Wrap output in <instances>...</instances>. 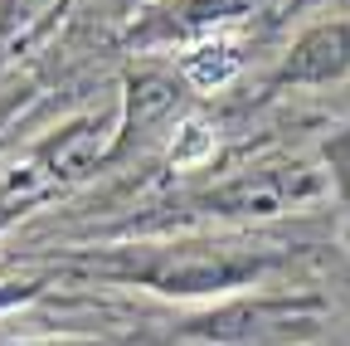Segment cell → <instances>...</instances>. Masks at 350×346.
<instances>
[{"mask_svg":"<svg viewBox=\"0 0 350 346\" xmlns=\"http://www.w3.org/2000/svg\"><path fill=\"white\" fill-rule=\"evenodd\" d=\"M331 190V176L312 166H262V171H243L229 186H219L209 195L214 214H248V220H262V214H282L292 205H306Z\"/></svg>","mask_w":350,"mask_h":346,"instance_id":"obj_1","label":"cell"},{"mask_svg":"<svg viewBox=\"0 0 350 346\" xmlns=\"http://www.w3.org/2000/svg\"><path fill=\"white\" fill-rule=\"evenodd\" d=\"M345 73H350V20L312 25L282 59V83H301V88L336 83Z\"/></svg>","mask_w":350,"mask_h":346,"instance_id":"obj_3","label":"cell"},{"mask_svg":"<svg viewBox=\"0 0 350 346\" xmlns=\"http://www.w3.org/2000/svg\"><path fill=\"white\" fill-rule=\"evenodd\" d=\"M262 264L229 249H175L165 258H156L151 269H142V278L161 293H219V288H239L258 273Z\"/></svg>","mask_w":350,"mask_h":346,"instance_id":"obj_2","label":"cell"},{"mask_svg":"<svg viewBox=\"0 0 350 346\" xmlns=\"http://www.w3.org/2000/svg\"><path fill=\"white\" fill-rule=\"evenodd\" d=\"M239 73V54L234 45H204L195 54H185V78L195 88H219V83H229Z\"/></svg>","mask_w":350,"mask_h":346,"instance_id":"obj_5","label":"cell"},{"mask_svg":"<svg viewBox=\"0 0 350 346\" xmlns=\"http://www.w3.org/2000/svg\"><path fill=\"white\" fill-rule=\"evenodd\" d=\"M209 156H214L209 127H204V122H185V132L175 137V147H170V161H175V166H200V161H209Z\"/></svg>","mask_w":350,"mask_h":346,"instance_id":"obj_6","label":"cell"},{"mask_svg":"<svg viewBox=\"0 0 350 346\" xmlns=\"http://www.w3.org/2000/svg\"><path fill=\"white\" fill-rule=\"evenodd\" d=\"M326 166H331V186L340 195H350V127L326 142Z\"/></svg>","mask_w":350,"mask_h":346,"instance_id":"obj_7","label":"cell"},{"mask_svg":"<svg viewBox=\"0 0 350 346\" xmlns=\"http://www.w3.org/2000/svg\"><path fill=\"white\" fill-rule=\"evenodd\" d=\"M175 108V83L165 73H137L131 78V127L146 132V127Z\"/></svg>","mask_w":350,"mask_h":346,"instance_id":"obj_4","label":"cell"}]
</instances>
